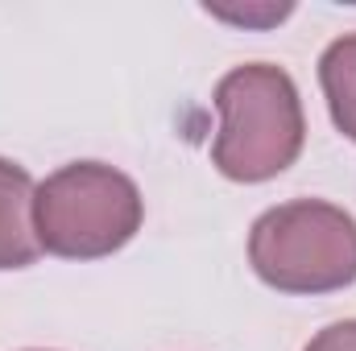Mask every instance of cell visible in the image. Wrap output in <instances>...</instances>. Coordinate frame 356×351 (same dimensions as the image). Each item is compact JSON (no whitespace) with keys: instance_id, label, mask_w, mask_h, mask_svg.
<instances>
[{"instance_id":"cell-1","label":"cell","mask_w":356,"mask_h":351,"mask_svg":"<svg viewBox=\"0 0 356 351\" xmlns=\"http://www.w3.org/2000/svg\"><path fill=\"white\" fill-rule=\"evenodd\" d=\"M220 132L211 141L216 170L232 182H269L290 170L307 141V116L294 79L273 62H249L216 83Z\"/></svg>"},{"instance_id":"cell-2","label":"cell","mask_w":356,"mask_h":351,"mask_svg":"<svg viewBox=\"0 0 356 351\" xmlns=\"http://www.w3.org/2000/svg\"><path fill=\"white\" fill-rule=\"evenodd\" d=\"M145 219L137 182L104 162H71L38 182V244L63 261H99L120 252Z\"/></svg>"},{"instance_id":"cell-3","label":"cell","mask_w":356,"mask_h":351,"mask_svg":"<svg viewBox=\"0 0 356 351\" xmlns=\"http://www.w3.org/2000/svg\"><path fill=\"white\" fill-rule=\"evenodd\" d=\"M249 264L277 293H336L356 281V219L323 198L269 207L249 232Z\"/></svg>"},{"instance_id":"cell-4","label":"cell","mask_w":356,"mask_h":351,"mask_svg":"<svg viewBox=\"0 0 356 351\" xmlns=\"http://www.w3.org/2000/svg\"><path fill=\"white\" fill-rule=\"evenodd\" d=\"M33 178L25 166L0 157V268H25L38 261V228H33Z\"/></svg>"},{"instance_id":"cell-5","label":"cell","mask_w":356,"mask_h":351,"mask_svg":"<svg viewBox=\"0 0 356 351\" xmlns=\"http://www.w3.org/2000/svg\"><path fill=\"white\" fill-rule=\"evenodd\" d=\"M319 87L327 99L332 124L356 145V33L336 37L319 58Z\"/></svg>"},{"instance_id":"cell-6","label":"cell","mask_w":356,"mask_h":351,"mask_svg":"<svg viewBox=\"0 0 356 351\" xmlns=\"http://www.w3.org/2000/svg\"><path fill=\"white\" fill-rule=\"evenodd\" d=\"M302 351H356V318H344V323L323 327Z\"/></svg>"}]
</instances>
